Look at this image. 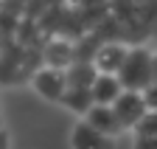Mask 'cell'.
Masks as SVG:
<instances>
[{
  "instance_id": "6da1fadb",
  "label": "cell",
  "mask_w": 157,
  "mask_h": 149,
  "mask_svg": "<svg viewBox=\"0 0 157 149\" xmlns=\"http://www.w3.org/2000/svg\"><path fill=\"white\" fill-rule=\"evenodd\" d=\"M154 82L151 73V51L143 45H132L126 59L118 70V84L121 90H132V93H143L149 84Z\"/></svg>"
},
{
  "instance_id": "7a4b0ae2",
  "label": "cell",
  "mask_w": 157,
  "mask_h": 149,
  "mask_svg": "<svg viewBox=\"0 0 157 149\" xmlns=\"http://www.w3.org/2000/svg\"><path fill=\"white\" fill-rule=\"evenodd\" d=\"M109 110H112V116H115L118 127H121L124 132H126V129H135V124L149 113L143 99H140V93H132V90H121L118 99L109 104Z\"/></svg>"
},
{
  "instance_id": "3957f363",
  "label": "cell",
  "mask_w": 157,
  "mask_h": 149,
  "mask_svg": "<svg viewBox=\"0 0 157 149\" xmlns=\"http://www.w3.org/2000/svg\"><path fill=\"white\" fill-rule=\"evenodd\" d=\"M39 57H42V68L65 73L76 62V42H70L67 37H48L39 48Z\"/></svg>"
},
{
  "instance_id": "277c9868",
  "label": "cell",
  "mask_w": 157,
  "mask_h": 149,
  "mask_svg": "<svg viewBox=\"0 0 157 149\" xmlns=\"http://www.w3.org/2000/svg\"><path fill=\"white\" fill-rule=\"evenodd\" d=\"M129 53V45L126 42H101L93 53V68L95 73H107V76H118L124 59Z\"/></svg>"
},
{
  "instance_id": "5b68a950",
  "label": "cell",
  "mask_w": 157,
  "mask_h": 149,
  "mask_svg": "<svg viewBox=\"0 0 157 149\" xmlns=\"http://www.w3.org/2000/svg\"><path fill=\"white\" fill-rule=\"evenodd\" d=\"M31 84H34V90L45 101H62L65 87H67L65 73L62 70H51V68H39L34 76H31Z\"/></svg>"
},
{
  "instance_id": "8992f818",
  "label": "cell",
  "mask_w": 157,
  "mask_h": 149,
  "mask_svg": "<svg viewBox=\"0 0 157 149\" xmlns=\"http://www.w3.org/2000/svg\"><path fill=\"white\" fill-rule=\"evenodd\" d=\"M70 146L73 149H115V138H107L95 132L93 127H87L84 121H78L70 132Z\"/></svg>"
},
{
  "instance_id": "52a82bcc",
  "label": "cell",
  "mask_w": 157,
  "mask_h": 149,
  "mask_svg": "<svg viewBox=\"0 0 157 149\" xmlns=\"http://www.w3.org/2000/svg\"><path fill=\"white\" fill-rule=\"evenodd\" d=\"M82 121H84L87 127H93L95 132L107 135V138H118V135L124 132V129L118 127V121H115V116H112V110H109V107H101V104H93L87 113L82 116Z\"/></svg>"
},
{
  "instance_id": "ba28073f",
  "label": "cell",
  "mask_w": 157,
  "mask_h": 149,
  "mask_svg": "<svg viewBox=\"0 0 157 149\" xmlns=\"http://www.w3.org/2000/svg\"><path fill=\"white\" fill-rule=\"evenodd\" d=\"M118 93H121V84H118V76H107V73H98L95 82L90 84V99L93 104H101V107H109Z\"/></svg>"
},
{
  "instance_id": "9c48e42d",
  "label": "cell",
  "mask_w": 157,
  "mask_h": 149,
  "mask_svg": "<svg viewBox=\"0 0 157 149\" xmlns=\"http://www.w3.org/2000/svg\"><path fill=\"white\" fill-rule=\"evenodd\" d=\"M95 68H93V62H73L67 70H65V82H67V87H84V90H90V84L95 82Z\"/></svg>"
},
{
  "instance_id": "30bf717a",
  "label": "cell",
  "mask_w": 157,
  "mask_h": 149,
  "mask_svg": "<svg viewBox=\"0 0 157 149\" xmlns=\"http://www.w3.org/2000/svg\"><path fill=\"white\" fill-rule=\"evenodd\" d=\"M59 104H65L67 110L84 116L87 110L93 107V99H90V90H84V87H65V96H62Z\"/></svg>"
},
{
  "instance_id": "8fae6325",
  "label": "cell",
  "mask_w": 157,
  "mask_h": 149,
  "mask_svg": "<svg viewBox=\"0 0 157 149\" xmlns=\"http://www.w3.org/2000/svg\"><path fill=\"white\" fill-rule=\"evenodd\" d=\"M135 138H154L157 135V113H146L140 121L135 124Z\"/></svg>"
},
{
  "instance_id": "7c38bea8",
  "label": "cell",
  "mask_w": 157,
  "mask_h": 149,
  "mask_svg": "<svg viewBox=\"0 0 157 149\" xmlns=\"http://www.w3.org/2000/svg\"><path fill=\"white\" fill-rule=\"evenodd\" d=\"M140 99H143V104H146L149 113H157V82H151V84L140 93Z\"/></svg>"
},
{
  "instance_id": "4fadbf2b",
  "label": "cell",
  "mask_w": 157,
  "mask_h": 149,
  "mask_svg": "<svg viewBox=\"0 0 157 149\" xmlns=\"http://www.w3.org/2000/svg\"><path fill=\"white\" fill-rule=\"evenodd\" d=\"M135 149H157V135L154 138H135Z\"/></svg>"
},
{
  "instance_id": "5bb4252c",
  "label": "cell",
  "mask_w": 157,
  "mask_h": 149,
  "mask_svg": "<svg viewBox=\"0 0 157 149\" xmlns=\"http://www.w3.org/2000/svg\"><path fill=\"white\" fill-rule=\"evenodd\" d=\"M0 149H9V132L0 127Z\"/></svg>"
},
{
  "instance_id": "9a60e30c",
  "label": "cell",
  "mask_w": 157,
  "mask_h": 149,
  "mask_svg": "<svg viewBox=\"0 0 157 149\" xmlns=\"http://www.w3.org/2000/svg\"><path fill=\"white\" fill-rule=\"evenodd\" d=\"M151 73H154V82H157V51H151Z\"/></svg>"
}]
</instances>
